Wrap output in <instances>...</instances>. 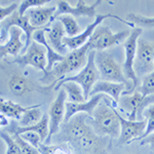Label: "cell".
I'll return each instance as SVG.
<instances>
[{
    "instance_id": "obj_37",
    "label": "cell",
    "mask_w": 154,
    "mask_h": 154,
    "mask_svg": "<svg viewBox=\"0 0 154 154\" xmlns=\"http://www.w3.org/2000/svg\"><path fill=\"white\" fill-rule=\"evenodd\" d=\"M8 123H9L8 118L5 115H3L2 113H0V128H5V126L8 125Z\"/></svg>"
},
{
    "instance_id": "obj_20",
    "label": "cell",
    "mask_w": 154,
    "mask_h": 154,
    "mask_svg": "<svg viewBox=\"0 0 154 154\" xmlns=\"http://www.w3.org/2000/svg\"><path fill=\"white\" fill-rule=\"evenodd\" d=\"M46 29H48V27L35 31L33 35H32V39H33L35 42H37V43L41 44L43 48H45V49H46V60H48L46 72H48V71H51V69H53L54 67L59 63V62H61L62 60L64 59V56L56 53V51L51 48V45L48 44V40H46V37H45Z\"/></svg>"
},
{
    "instance_id": "obj_29",
    "label": "cell",
    "mask_w": 154,
    "mask_h": 154,
    "mask_svg": "<svg viewBox=\"0 0 154 154\" xmlns=\"http://www.w3.org/2000/svg\"><path fill=\"white\" fill-rule=\"evenodd\" d=\"M0 138L5 143V154H23L12 135L6 131H0Z\"/></svg>"
},
{
    "instance_id": "obj_25",
    "label": "cell",
    "mask_w": 154,
    "mask_h": 154,
    "mask_svg": "<svg viewBox=\"0 0 154 154\" xmlns=\"http://www.w3.org/2000/svg\"><path fill=\"white\" fill-rule=\"evenodd\" d=\"M40 107H41V104L30 106L29 108L22 114V116L18 120L20 128H27V126L34 125H36L38 121H40L42 116H43V114H42L40 110Z\"/></svg>"
},
{
    "instance_id": "obj_23",
    "label": "cell",
    "mask_w": 154,
    "mask_h": 154,
    "mask_svg": "<svg viewBox=\"0 0 154 154\" xmlns=\"http://www.w3.org/2000/svg\"><path fill=\"white\" fill-rule=\"evenodd\" d=\"M27 131H36L39 136H40L42 143L45 142L46 138L48 136V114H43L41 120L38 121L36 125H31V126H27V128H20L17 126L14 128L11 131V135H20L21 133Z\"/></svg>"
},
{
    "instance_id": "obj_9",
    "label": "cell",
    "mask_w": 154,
    "mask_h": 154,
    "mask_svg": "<svg viewBox=\"0 0 154 154\" xmlns=\"http://www.w3.org/2000/svg\"><path fill=\"white\" fill-rule=\"evenodd\" d=\"M66 100V91L63 88H60L58 96L51 102L48 109V136L44 144H51L53 136L58 134L61 130L62 123L64 122V117H65Z\"/></svg>"
},
{
    "instance_id": "obj_3",
    "label": "cell",
    "mask_w": 154,
    "mask_h": 154,
    "mask_svg": "<svg viewBox=\"0 0 154 154\" xmlns=\"http://www.w3.org/2000/svg\"><path fill=\"white\" fill-rule=\"evenodd\" d=\"M94 128L96 134L101 137L118 138L120 134V122L117 116L116 107L110 102H103L96 107L93 112Z\"/></svg>"
},
{
    "instance_id": "obj_6",
    "label": "cell",
    "mask_w": 154,
    "mask_h": 154,
    "mask_svg": "<svg viewBox=\"0 0 154 154\" xmlns=\"http://www.w3.org/2000/svg\"><path fill=\"white\" fill-rule=\"evenodd\" d=\"M128 120H142L143 112L148 106L154 104V95L144 97L138 89L128 95H121L117 102Z\"/></svg>"
},
{
    "instance_id": "obj_28",
    "label": "cell",
    "mask_w": 154,
    "mask_h": 154,
    "mask_svg": "<svg viewBox=\"0 0 154 154\" xmlns=\"http://www.w3.org/2000/svg\"><path fill=\"white\" fill-rule=\"evenodd\" d=\"M40 154H73L68 144H44L41 143L38 147Z\"/></svg>"
},
{
    "instance_id": "obj_7",
    "label": "cell",
    "mask_w": 154,
    "mask_h": 154,
    "mask_svg": "<svg viewBox=\"0 0 154 154\" xmlns=\"http://www.w3.org/2000/svg\"><path fill=\"white\" fill-rule=\"evenodd\" d=\"M143 33V29L135 27L131 29L130 36L128 37V39L123 42V48H125V62L122 64V70L123 74H125L126 80H128L131 82V91L125 95L131 94L133 91H135L137 88H138V77H137L135 70H134V63H135L136 59V53H137V46H138V40L139 37L141 36V34Z\"/></svg>"
},
{
    "instance_id": "obj_26",
    "label": "cell",
    "mask_w": 154,
    "mask_h": 154,
    "mask_svg": "<svg viewBox=\"0 0 154 154\" xmlns=\"http://www.w3.org/2000/svg\"><path fill=\"white\" fill-rule=\"evenodd\" d=\"M54 20H58L59 22H61V24L64 27V30H65V33L67 34V37H75L81 33L79 25L77 24L76 20L72 16L63 14V16H60Z\"/></svg>"
},
{
    "instance_id": "obj_30",
    "label": "cell",
    "mask_w": 154,
    "mask_h": 154,
    "mask_svg": "<svg viewBox=\"0 0 154 154\" xmlns=\"http://www.w3.org/2000/svg\"><path fill=\"white\" fill-rule=\"evenodd\" d=\"M144 97L154 95V70L143 77L142 85L137 88Z\"/></svg>"
},
{
    "instance_id": "obj_5",
    "label": "cell",
    "mask_w": 154,
    "mask_h": 154,
    "mask_svg": "<svg viewBox=\"0 0 154 154\" xmlns=\"http://www.w3.org/2000/svg\"><path fill=\"white\" fill-rule=\"evenodd\" d=\"M95 56L96 51H89L88 54V62H86L85 66L75 75L67 76L66 78L59 81L56 84V86H54V91H57L62 83L68 82V81H73V82L78 83L82 88L84 96L88 100L91 88H93V86L95 85V83L98 81L99 77H100L99 76L98 69H97L95 64Z\"/></svg>"
},
{
    "instance_id": "obj_19",
    "label": "cell",
    "mask_w": 154,
    "mask_h": 154,
    "mask_svg": "<svg viewBox=\"0 0 154 154\" xmlns=\"http://www.w3.org/2000/svg\"><path fill=\"white\" fill-rule=\"evenodd\" d=\"M57 11V6H49V7H35L31 8L26 12L25 16L28 18L29 23L31 26L36 28L42 29L45 28L48 23H51L54 16Z\"/></svg>"
},
{
    "instance_id": "obj_12",
    "label": "cell",
    "mask_w": 154,
    "mask_h": 154,
    "mask_svg": "<svg viewBox=\"0 0 154 154\" xmlns=\"http://www.w3.org/2000/svg\"><path fill=\"white\" fill-rule=\"evenodd\" d=\"M134 70L137 77H144L154 70V44L139 39Z\"/></svg>"
},
{
    "instance_id": "obj_33",
    "label": "cell",
    "mask_w": 154,
    "mask_h": 154,
    "mask_svg": "<svg viewBox=\"0 0 154 154\" xmlns=\"http://www.w3.org/2000/svg\"><path fill=\"white\" fill-rule=\"evenodd\" d=\"M19 136L21 137L24 141H26V142H28L29 144H31L33 147H35L37 149H38L39 145L42 143L40 136H39L36 131H24V133H21Z\"/></svg>"
},
{
    "instance_id": "obj_27",
    "label": "cell",
    "mask_w": 154,
    "mask_h": 154,
    "mask_svg": "<svg viewBox=\"0 0 154 154\" xmlns=\"http://www.w3.org/2000/svg\"><path fill=\"white\" fill-rule=\"evenodd\" d=\"M126 21L133 24L134 26H138V28H148L154 29V17H145L138 14L130 12L126 14Z\"/></svg>"
},
{
    "instance_id": "obj_2",
    "label": "cell",
    "mask_w": 154,
    "mask_h": 154,
    "mask_svg": "<svg viewBox=\"0 0 154 154\" xmlns=\"http://www.w3.org/2000/svg\"><path fill=\"white\" fill-rule=\"evenodd\" d=\"M89 51L88 41L81 48L71 51L64 56V59L59 62L51 71L46 72L39 80L46 84V88H51L62 79L66 78L69 74L80 71L88 62V54Z\"/></svg>"
},
{
    "instance_id": "obj_36",
    "label": "cell",
    "mask_w": 154,
    "mask_h": 154,
    "mask_svg": "<svg viewBox=\"0 0 154 154\" xmlns=\"http://www.w3.org/2000/svg\"><path fill=\"white\" fill-rule=\"evenodd\" d=\"M141 145H147L151 151H154V131L141 140Z\"/></svg>"
},
{
    "instance_id": "obj_4",
    "label": "cell",
    "mask_w": 154,
    "mask_h": 154,
    "mask_svg": "<svg viewBox=\"0 0 154 154\" xmlns=\"http://www.w3.org/2000/svg\"><path fill=\"white\" fill-rule=\"evenodd\" d=\"M95 64L98 69L99 76L101 80L110 81V82L125 83L130 88V91L123 93L122 95L130 93L133 85L128 80H126L125 74H123L122 66L116 62L114 57L106 51H96Z\"/></svg>"
},
{
    "instance_id": "obj_13",
    "label": "cell",
    "mask_w": 154,
    "mask_h": 154,
    "mask_svg": "<svg viewBox=\"0 0 154 154\" xmlns=\"http://www.w3.org/2000/svg\"><path fill=\"white\" fill-rule=\"evenodd\" d=\"M102 3L101 0H96L91 4H86L83 0H78L76 2V5H71L65 0L57 1V11L54 16L53 21L56 18L63 14H69L73 18L78 17H88V18H94L97 16V8Z\"/></svg>"
},
{
    "instance_id": "obj_10",
    "label": "cell",
    "mask_w": 154,
    "mask_h": 154,
    "mask_svg": "<svg viewBox=\"0 0 154 154\" xmlns=\"http://www.w3.org/2000/svg\"><path fill=\"white\" fill-rule=\"evenodd\" d=\"M109 18L117 20V21L121 22V23L130 26L131 28H135V26H134L133 24L128 23L126 20L121 19L120 17L116 16V14H97V16L95 18V22H94V23L89 24L88 26L86 27V28L84 29L80 34H78V35L75 36V37H67V36H65V37H64V39H63V44L66 46L67 48L72 49V51H73V49L81 48V46L84 45V44H85L86 42L89 40V38H91V36L93 35L94 31L96 30L97 27L100 26V25L103 23V21H105L106 19H109Z\"/></svg>"
},
{
    "instance_id": "obj_11",
    "label": "cell",
    "mask_w": 154,
    "mask_h": 154,
    "mask_svg": "<svg viewBox=\"0 0 154 154\" xmlns=\"http://www.w3.org/2000/svg\"><path fill=\"white\" fill-rule=\"evenodd\" d=\"M11 63L17 64V65L23 67V68L31 66L33 68L37 69V70L42 71L45 74L46 65H48L46 51H44L43 46L41 44L32 40L28 49L23 54H20L17 58H14Z\"/></svg>"
},
{
    "instance_id": "obj_24",
    "label": "cell",
    "mask_w": 154,
    "mask_h": 154,
    "mask_svg": "<svg viewBox=\"0 0 154 154\" xmlns=\"http://www.w3.org/2000/svg\"><path fill=\"white\" fill-rule=\"evenodd\" d=\"M60 88H63L66 91L68 102H72V103H83V102L88 101V99L84 96L82 88L78 83L73 82V81H68V82L62 83L57 91H59Z\"/></svg>"
},
{
    "instance_id": "obj_31",
    "label": "cell",
    "mask_w": 154,
    "mask_h": 154,
    "mask_svg": "<svg viewBox=\"0 0 154 154\" xmlns=\"http://www.w3.org/2000/svg\"><path fill=\"white\" fill-rule=\"evenodd\" d=\"M48 0H23L20 2L18 12L21 17H24L26 12L31 8H35V7H41L44 6L45 4L48 3Z\"/></svg>"
},
{
    "instance_id": "obj_22",
    "label": "cell",
    "mask_w": 154,
    "mask_h": 154,
    "mask_svg": "<svg viewBox=\"0 0 154 154\" xmlns=\"http://www.w3.org/2000/svg\"><path fill=\"white\" fill-rule=\"evenodd\" d=\"M28 107H23L21 104L16 103V102L5 99L3 97H0V113L5 115L7 118H12L19 120L25 111L29 108Z\"/></svg>"
},
{
    "instance_id": "obj_1",
    "label": "cell",
    "mask_w": 154,
    "mask_h": 154,
    "mask_svg": "<svg viewBox=\"0 0 154 154\" xmlns=\"http://www.w3.org/2000/svg\"><path fill=\"white\" fill-rule=\"evenodd\" d=\"M61 141L80 154H104L108 147L105 137L97 135L85 121V114H77L61 126Z\"/></svg>"
},
{
    "instance_id": "obj_16",
    "label": "cell",
    "mask_w": 154,
    "mask_h": 154,
    "mask_svg": "<svg viewBox=\"0 0 154 154\" xmlns=\"http://www.w3.org/2000/svg\"><path fill=\"white\" fill-rule=\"evenodd\" d=\"M104 99H105V97L103 96V94H98V95L91 96V99H88V101L83 102V103H72V102L67 101L65 104L64 122H68L72 117H74L77 114H88V115L91 116L96 107Z\"/></svg>"
},
{
    "instance_id": "obj_15",
    "label": "cell",
    "mask_w": 154,
    "mask_h": 154,
    "mask_svg": "<svg viewBox=\"0 0 154 154\" xmlns=\"http://www.w3.org/2000/svg\"><path fill=\"white\" fill-rule=\"evenodd\" d=\"M25 45V34L19 27H11L8 31V38L4 43L0 44V61L7 56L14 58L22 54Z\"/></svg>"
},
{
    "instance_id": "obj_14",
    "label": "cell",
    "mask_w": 154,
    "mask_h": 154,
    "mask_svg": "<svg viewBox=\"0 0 154 154\" xmlns=\"http://www.w3.org/2000/svg\"><path fill=\"white\" fill-rule=\"evenodd\" d=\"M117 116L120 122V134L118 137L119 144H128L134 140H139L142 138L147 125L145 118L142 120H128L123 117L118 111Z\"/></svg>"
},
{
    "instance_id": "obj_18",
    "label": "cell",
    "mask_w": 154,
    "mask_h": 154,
    "mask_svg": "<svg viewBox=\"0 0 154 154\" xmlns=\"http://www.w3.org/2000/svg\"><path fill=\"white\" fill-rule=\"evenodd\" d=\"M65 30L63 25L58 20H54L51 22V26L46 29L45 37L51 48L56 53H58L62 56L68 53V48L63 44V39L65 37Z\"/></svg>"
},
{
    "instance_id": "obj_32",
    "label": "cell",
    "mask_w": 154,
    "mask_h": 154,
    "mask_svg": "<svg viewBox=\"0 0 154 154\" xmlns=\"http://www.w3.org/2000/svg\"><path fill=\"white\" fill-rule=\"evenodd\" d=\"M143 117L146 119L147 125H146L145 131H144L141 140L145 138V137H147L148 135H150V134H152L154 131V104L148 106L147 108L144 110Z\"/></svg>"
},
{
    "instance_id": "obj_38",
    "label": "cell",
    "mask_w": 154,
    "mask_h": 154,
    "mask_svg": "<svg viewBox=\"0 0 154 154\" xmlns=\"http://www.w3.org/2000/svg\"><path fill=\"white\" fill-rule=\"evenodd\" d=\"M4 146H5V143L4 141L0 138V154H5V150H4Z\"/></svg>"
},
{
    "instance_id": "obj_17",
    "label": "cell",
    "mask_w": 154,
    "mask_h": 154,
    "mask_svg": "<svg viewBox=\"0 0 154 154\" xmlns=\"http://www.w3.org/2000/svg\"><path fill=\"white\" fill-rule=\"evenodd\" d=\"M128 91H130V88L125 83L110 82V81L106 80H98L95 83V85L93 86V88H91L89 97L98 95V94H105L111 100L114 101L115 103H117L121 95Z\"/></svg>"
},
{
    "instance_id": "obj_39",
    "label": "cell",
    "mask_w": 154,
    "mask_h": 154,
    "mask_svg": "<svg viewBox=\"0 0 154 154\" xmlns=\"http://www.w3.org/2000/svg\"><path fill=\"white\" fill-rule=\"evenodd\" d=\"M5 40H4V38H3V35H2V32L0 31V44L2 43V42H4Z\"/></svg>"
},
{
    "instance_id": "obj_21",
    "label": "cell",
    "mask_w": 154,
    "mask_h": 154,
    "mask_svg": "<svg viewBox=\"0 0 154 154\" xmlns=\"http://www.w3.org/2000/svg\"><path fill=\"white\" fill-rule=\"evenodd\" d=\"M8 88L14 96L22 97L37 89V86L30 79L20 74H14L8 80Z\"/></svg>"
},
{
    "instance_id": "obj_34",
    "label": "cell",
    "mask_w": 154,
    "mask_h": 154,
    "mask_svg": "<svg viewBox=\"0 0 154 154\" xmlns=\"http://www.w3.org/2000/svg\"><path fill=\"white\" fill-rule=\"evenodd\" d=\"M14 137V140L18 143L20 149H21L22 153L23 154H40L38 151V149L33 147L31 144H29L28 142L24 141L19 135H12Z\"/></svg>"
},
{
    "instance_id": "obj_8",
    "label": "cell",
    "mask_w": 154,
    "mask_h": 154,
    "mask_svg": "<svg viewBox=\"0 0 154 154\" xmlns=\"http://www.w3.org/2000/svg\"><path fill=\"white\" fill-rule=\"evenodd\" d=\"M130 30H123L118 33H113L107 26H98L88 40L89 51H102L114 45L125 42L130 36Z\"/></svg>"
},
{
    "instance_id": "obj_35",
    "label": "cell",
    "mask_w": 154,
    "mask_h": 154,
    "mask_svg": "<svg viewBox=\"0 0 154 154\" xmlns=\"http://www.w3.org/2000/svg\"><path fill=\"white\" fill-rule=\"evenodd\" d=\"M19 2H12L11 4L7 6H1L0 5V24L4 21L5 19L11 16L17 9L19 8Z\"/></svg>"
}]
</instances>
